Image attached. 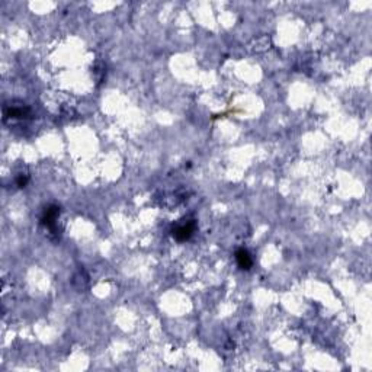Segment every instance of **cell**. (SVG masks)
<instances>
[{
    "instance_id": "obj_1",
    "label": "cell",
    "mask_w": 372,
    "mask_h": 372,
    "mask_svg": "<svg viewBox=\"0 0 372 372\" xmlns=\"http://www.w3.org/2000/svg\"><path fill=\"white\" fill-rule=\"evenodd\" d=\"M195 230H196V223H195V220H191V221H186L183 224H178L176 227H173L172 234L178 242L182 243V242H188L194 236Z\"/></svg>"
},
{
    "instance_id": "obj_2",
    "label": "cell",
    "mask_w": 372,
    "mask_h": 372,
    "mask_svg": "<svg viewBox=\"0 0 372 372\" xmlns=\"http://www.w3.org/2000/svg\"><path fill=\"white\" fill-rule=\"evenodd\" d=\"M60 215V207L57 205H49L48 208L44 210V214L41 217V224L48 227V228H54L55 221Z\"/></svg>"
},
{
    "instance_id": "obj_3",
    "label": "cell",
    "mask_w": 372,
    "mask_h": 372,
    "mask_svg": "<svg viewBox=\"0 0 372 372\" xmlns=\"http://www.w3.org/2000/svg\"><path fill=\"white\" fill-rule=\"evenodd\" d=\"M236 260H237L239 268L243 269V271H249V269L253 266L252 255H250L249 250H246V249H239V250L236 252Z\"/></svg>"
},
{
    "instance_id": "obj_4",
    "label": "cell",
    "mask_w": 372,
    "mask_h": 372,
    "mask_svg": "<svg viewBox=\"0 0 372 372\" xmlns=\"http://www.w3.org/2000/svg\"><path fill=\"white\" fill-rule=\"evenodd\" d=\"M29 115V108L26 106H12L9 111H4V118H25Z\"/></svg>"
},
{
    "instance_id": "obj_5",
    "label": "cell",
    "mask_w": 372,
    "mask_h": 372,
    "mask_svg": "<svg viewBox=\"0 0 372 372\" xmlns=\"http://www.w3.org/2000/svg\"><path fill=\"white\" fill-rule=\"evenodd\" d=\"M16 183H17V186H19V188H25V185L28 183V176L20 175V176L16 179Z\"/></svg>"
}]
</instances>
